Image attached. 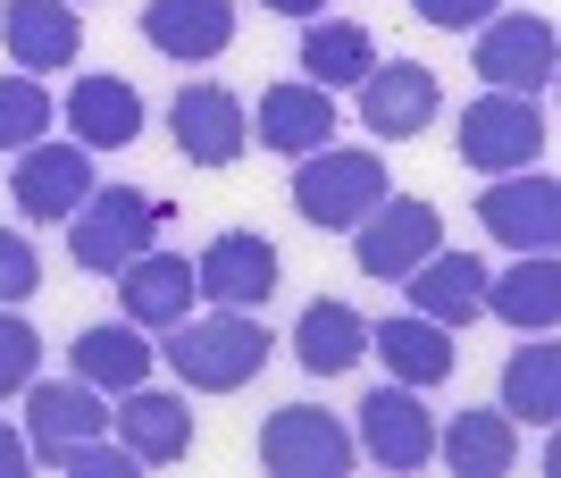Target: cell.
I'll return each mask as SVG.
<instances>
[{"mask_svg":"<svg viewBox=\"0 0 561 478\" xmlns=\"http://www.w3.org/2000/svg\"><path fill=\"white\" fill-rule=\"evenodd\" d=\"M168 202L160 193H135V185H93L84 202L68 210V252L84 269H101V277H117V269L135 261V252H151V236H160Z\"/></svg>","mask_w":561,"mask_h":478,"instance_id":"7a4b0ae2","label":"cell"},{"mask_svg":"<svg viewBox=\"0 0 561 478\" xmlns=\"http://www.w3.org/2000/svg\"><path fill=\"white\" fill-rule=\"evenodd\" d=\"M553 18H537V9H512V18H486V34H478V50H469V68L486 76L494 93H545L553 84Z\"/></svg>","mask_w":561,"mask_h":478,"instance_id":"8992f818","label":"cell"},{"mask_svg":"<svg viewBox=\"0 0 561 478\" xmlns=\"http://www.w3.org/2000/svg\"><path fill=\"white\" fill-rule=\"evenodd\" d=\"M302 68L319 76V84H360V76L377 68V43H369V25H352V18H310L302 25Z\"/></svg>","mask_w":561,"mask_h":478,"instance_id":"4316f807","label":"cell"},{"mask_svg":"<svg viewBox=\"0 0 561 478\" xmlns=\"http://www.w3.org/2000/svg\"><path fill=\"white\" fill-rule=\"evenodd\" d=\"M503 411L528 420V429H553L561 411V344H519L512 369H503Z\"/></svg>","mask_w":561,"mask_h":478,"instance_id":"83f0119b","label":"cell"},{"mask_svg":"<svg viewBox=\"0 0 561 478\" xmlns=\"http://www.w3.org/2000/svg\"><path fill=\"white\" fill-rule=\"evenodd\" d=\"M43 126H50V93L34 76H0V151L43 144Z\"/></svg>","mask_w":561,"mask_h":478,"instance_id":"f1b7e54d","label":"cell"},{"mask_svg":"<svg viewBox=\"0 0 561 478\" xmlns=\"http://www.w3.org/2000/svg\"><path fill=\"white\" fill-rule=\"evenodd\" d=\"M260 462L277 478H344L352 470V436L335 429V411L285 403V411H268V429H260Z\"/></svg>","mask_w":561,"mask_h":478,"instance_id":"52a82bcc","label":"cell"},{"mask_svg":"<svg viewBox=\"0 0 561 478\" xmlns=\"http://www.w3.org/2000/svg\"><path fill=\"white\" fill-rule=\"evenodd\" d=\"M478 218H486V236L512 243V252H553V236H561V185H553V177L512 168V177H494V185L478 193Z\"/></svg>","mask_w":561,"mask_h":478,"instance_id":"9c48e42d","label":"cell"},{"mask_svg":"<svg viewBox=\"0 0 561 478\" xmlns=\"http://www.w3.org/2000/svg\"><path fill=\"white\" fill-rule=\"evenodd\" d=\"M117 294H126L135 328H176L202 286H193V261H176V252H135V261L117 269Z\"/></svg>","mask_w":561,"mask_h":478,"instance_id":"ffe728a7","label":"cell"},{"mask_svg":"<svg viewBox=\"0 0 561 478\" xmlns=\"http://www.w3.org/2000/svg\"><path fill=\"white\" fill-rule=\"evenodd\" d=\"M445 243V210L436 202H411V193H394V202H377L360 227H352V261H360V277H411V269L427 261Z\"/></svg>","mask_w":561,"mask_h":478,"instance_id":"277c9868","label":"cell"},{"mask_svg":"<svg viewBox=\"0 0 561 478\" xmlns=\"http://www.w3.org/2000/svg\"><path fill=\"white\" fill-rule=\"evenodd\" d=\"M402 294H411V311L436 319V328H469V319L486 311V261L478 252H427L411 277H402Z\"/></svg>","mask_w":561,"mask_h":478,"instance_id":"4fadbf2b","label":"cell"},{"mask_svg":"<svg viewBox=\"0 0 561 478\" xmlns=\"http://www.w3.org/2000/svg\"><path fill=\"white\" fill-rule=\"evenodd\" d=\"M168 126H176V151H185L193 168L243 160V101H234L227 84H185L176 110H168Z\"/></svg>","mask_w":561,"mask_h":478,"instance_id":"5bb4252c","label":"cell"},{"mask_svg":"<svg viewBox=\"0 0 561 478\" xmlns=\"http://www.w3.org/2000/svg\"><path fill=\"white\" fill-rule=\"evenodd\" d=\"M193 286L210 294L218 311H252V303H268V294H277V243L252 236V227H227V236L202 243Z\"/></svg>","mask_w":561,"mask_h":478,"instance_id":"ba28073f","label":"cell"},{"mask_svg":"<svg viewBox=\"0 0 561 478\" xmlns=\"http://www.w3.org/2000/svg\"><path fill=\"white\" fill-rule=\"evenodd\" d=\"M486 311L512 319L519 335H553V319H561V269H553V252H519L503 277L486 269Z\"/></svg>","mask_w":561,"mask_h":478,"instance_id":"d6986e66","label":"cell"},{"mask_svg":"<svg viewBox=\"0 0 561 478\" xmlns=\"http://www.w3.org/2000/svg\"><path fill=\"white\" fill-rule=\"evenodd\" d=\"M25 445H34V462H50L59 445H76V436H101L110 429V411H101V386L84 378H25Z\"/></svg>","mask_w":561,"mask_h":478,"instance_id":"9a60e30c","label":"cell"},{"mask_svg":"<svg viewBox=\"0 0 561 478\" xmlns=\"http://www.w3.org/2000/svg\"><path fill=\"white\" fill-rule=\"evenodd\" d=\"M436 454L453 462V478H503L519 462V420L503 403L494 411H453L436 429Z\"/></svg>","mask_w":561,"mask_h":478,"instance_id":"44dd1931","label":"cell"},{"mask_svg":"<svg viewBox=\"0 0 561 478\" xmlns=\"http://www.w3.org/2000/svg\"><path fill=\"white\" fill-rule=\"evenodd\" d=\"M453 144H461L469 168H494V177H512L545 151V118H537V93H478L453 126Z\"/></svg>","mask_w":561,"mask_h":478,"instance_id":"5b68a950","label":"cell"},{"mask_svg":"<svg viewBox=\"0 0 561 478\" xmlns=\"http://www.w3.org/2000/svg\"><path fill=\"white\" fill-rule=\"evenodd\" d=\"M360 445H369L386 470H420V462H436V420H427L420 386H377L369 403H360Z\"/></svg>","mask_w":561,"mask_h":478,"instance_id":"8fae6325","label":"cell"},{"mask_svg":"<svg viewBox=\"0 0 561 478\" xmlns=\"http://www.w3.org/2000/svg\"><path fill=\"white\" fill-rule=\"evenodd\" d=\"M25 470H34V445L18 429H0V478H25Z\"/></svg>","mask_w":561,"mask_h":478,"instance_id":"836d02e7","label":"cell"},{"mask_svg":"<svg viewBox=\"0 0 561 478\" xmlns=\"http://www.w3.org/2000/svg\"><path fill=\"white\" fill-rule=\"evenodd\" d=\"M260 9H285V18H319L328 0H260Z\"/></svg>","mask_w":561,"mask_h":478,"instance_id":"e575fe53","label":"cell"},{"mask_svg":"<svg viewBox=\"0 0 561 478\" xmlns=\"http://www.w3.org/2000/svg\"><path fill=\"white\" fill-rule=\"evenodd\" d=\"M294 353H302V369L335 378V369H352V361L369 353V319L352 311V303H310L302 328H294Z\"/></svg>","mask_w":561,"mask_h":478,"instance_id":"484cf974","label":"cell"},{"mask_svg":"<svg viewBox=\"0 0 561 478\" xmlns=\"http://www.w3.org/2000/svg\"><path fill=\"white\" fill-rule=\"evenodd\" d=\"M142 43L168 59H218L234 43V9L227 0H151L142 9Z\"/></svg>","mask_w":561,"mask_h":478,"instance_id":"7402d4cb","label":"cell"},{"mask_svg":"<svg viewBox=\"0 0 561 478\" xmlns=\"http://www.w3.org/2000/svg\"><path fill=\"white\" fill-rule=\"evenodd\" d=\"M68 361H76V378H84V386H101V395H126V386H142V378H151V344H142V328H135V319L84 328V335L68 344Z\"/></svg>","mask_w":561,"mask_h":478,"instance_id":"d4e9b609","label":"cell"},{"mask_svg":"<svg viewBox=\"0 0 561 478\" xmlns=\"http://www.w3.org/2000/svg\"><path fill=\"white\" fill-rule=\"evenodd\" d=\"M34 361H43V335L25 328L18 311H0V395H25V378H34Z\"/></svg>","mask_w":561,"mask_h":478,"instance_id":"f546056e","label":"cell"},{"mask_svg":"<svg viewBox=\"0 0 561 478\" xmlns=\"http://www.w3.org/2000/svg\"><path fill=\"white\" fill-rule=\"evenodd\" d=\"M34 286H43V261H34V243H25L18 227H0V311H18Z\"/></svg>","mask_w":561,"mask_h":478,"instance_id":"4dcf8cb0","label":"cell"},{"mask_svg":"<svg viewBox=\"0 0 561 478\" xmlns=\"http://www.w3.org/2000/svg\"><path fill=\"white\" fill-rule=\"evenodd\" d=\"M68 126L84 151H126L142 135V93L126 76H76L68 84Z\"/></svg>","mask_w":561,"mask_h":478,"instance_id":"ac0fdd59","label":"cell"},{"mask_svg":"<svg viewBox=\"0 0 561 478\" xmlns=\"http://www.w3.org/2000/svg\"><path fill=\"white\" fill-rule=\"evenodd\" d=\"M436 68H420V59H377L369 76H360V118H369V135H386V144H402V135H420L427 118H436Z\"/></svg>","mask_w":561,"mask_h":478,"instance_id":"7c38bea8","label":"cell"},{"mask_svg":"<svg viewBox=\"0 0 561 478\" xmlns=\"http://www.w3.org/2000/svg\"><path fill=\"white\" fill-rule=\"evenodd\" d=\"M84 193H93V151H84V144H25V151H18L9 202H18L25 218L59 227V218H68Z\"/></svg>","mask_w":561,"mask_h":478,"instance_id":"30bf717a","label":"cell"},{"mask_svg":"<svg viewBox=\"0 0 561 478\" xmlns=\"http://www.w3.org/2000/svg\"><path fill=\"white\" fill-rule=\"evenodd\" d=\"M411 9H420L427 25H445V34H461V25H486L494 9H503V0H411Z\"/></svg>","mask_w":561,"mask_h":478,"instance_id":"d6a6232c","label":"cell"},{"mask_svg":"<svg viewBox=\"0 0 561 478\" xmlns=\"http://www.w3.org/2000/svg\"><path fill=\"white\" fill-rule=\"evenodd\" d=\"M386 202V160L377 151H335V144H319V151H302V168H294V210L310 218V227H360V218Z\"/></svg>","mask_w":561,"mask_h":478,"instance_id":"3957f363","label":"cell"},{"mask_svg":"<svg viewBox=\"0 0 561 478\" xmlns=\"http://www.w3.org/2000/svg\"><path fill=\"white\" fill-rule=\"evenodd\" d=\"M0 43H9V59L34 76L68 68L76 43H84V18H76L68 0H0Z\"/></svg>","mask_w":561,"mask_h":478,"instance_id":"2e32d148","label":"cell"},{"mask_svg":"<svg viewBox=\"0 0 561 478\" xmlns=\"http://www.w3.org/2000/svg\"><path fill=\"white\" fill-rule=\"evenodd\" d=\"M260 144L285 151V160L335 144V93L328 84H302V76H294V84H268V93H260Z\"/></svg>","mask_w":561,"mask_h":478,"instance_id":"e0dca14e","label":"cell"},{"mask_svg":"<svg viewBox=\"0 0 561 478\" xmlns=\"http://www.w3.org/2000/svg\"><path fill=\"white\" fill-rule=\"evenodd\" d=\"M268 344L277 335L260 328L252 311H210V319H176V335H168V369L193 386V395H234V386H252L260 369H268Z\"/></svg>","mask_w":561,"mask_h":478,"instance_id":"6da1fadb","label":"cell"},{"mask_svg":"<svg viewBox=\"0 0 561 478\" xmlns=\"http://www.w3.org/2000/svg\"><path fill=\"white\" fill-rule=\"evenodd\" d=\"M110 429L135 462H185L193 454V411L176 395H151V386H126V411H110Z\"/></svg>","mask_w":561,"mask_h":478,"instance_id":"603a6c76","label":"cell"},{"mask_svg":"<svg viewBox=\"0 0 561 478\" xmlns=\"http://www.w3.org/2000/svg\"><path fill=\"white\" fill-rule=\"evenodd\" d=\"M369 353L394 369V386H445L453 378V328H436V319H386V328H369Z\"/></svg>","mask_w":561,"mask_h":478,"instance_id":"cb8c5ba5","label":"cell"},{"mask_svg":"<svg viewBox=\"0 0 561 478\" xmlns=\"http://www.w3.org/2000/svg\"><path fill=\"white\" fill-rule=\"evenodd\" d=\"M59 470H76V478H126L135 470V454H126V445H101V436H76V445H59Z\"/></svg>","mask_w":561,"mask_h":478,"instance_id":"1f68e13d","label":"cell"}]
</instances>
